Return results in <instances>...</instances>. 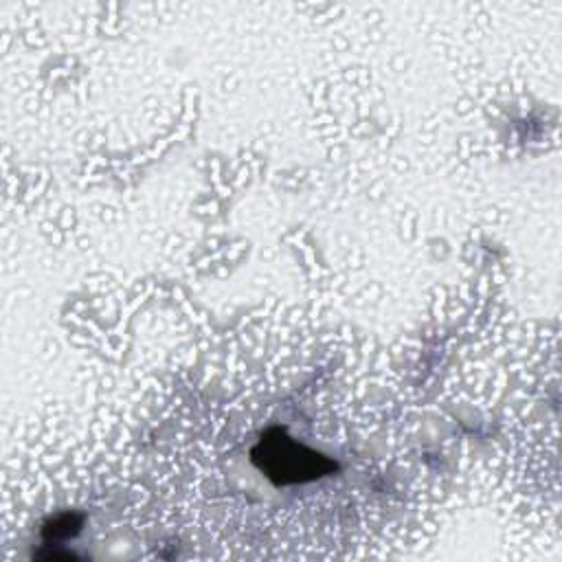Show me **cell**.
<instances>
[{
	"mask_svg": "<svg viewBox=\"0 0 562 562\" xmlns=\"http://www.w3.org/2000/svg\"><path fill=\"white\" fill-rule=\"evenodd\" d=\"M259 448L263 450L261 468H266L270 476H277L281 483L314 479L321 474L318 465L325 463L318 454L305 450L288 437L263 439Z\"/></svg>",
	"mask_w": 562,
	"mask_h": 562,
	"instance_id": "6da1fadb",
	"label": "cell"
}]
</instances>
